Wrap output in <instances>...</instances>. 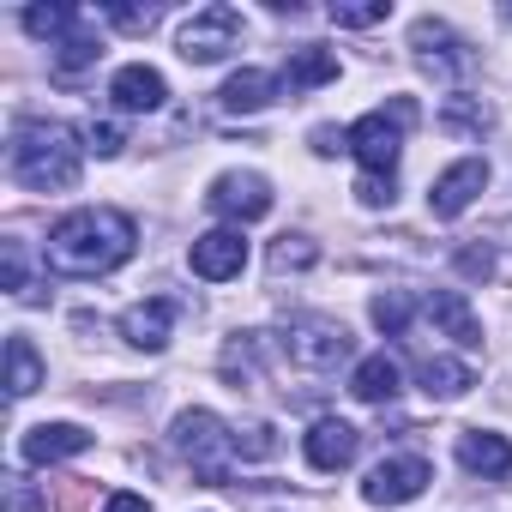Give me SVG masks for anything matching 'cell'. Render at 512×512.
I'll list each match as a JSON object with an SVG mask.
<instances>
[{
  "instance_id": "30",
  "label": "cell",
  "mask_w": 512,
  "mask_h": 512,
  "mask_svg": "<svg viewBox=\"0 0 512 512\" xmlns=\"http://www.w3.org/2000/svg\"><path fill=\"white\" fill-rule=\"evenodd\" d=\"M392 187H398V181H392V175H362V181H356V199H362V205H374V211H380V205H392V199H398V193H392Z\"/></svg>"
},
{
  "instance_id": "27",
  "label": "cell",
  "mask_w": 512,
  "mask_h": 512,
  "mask_svg": "<svg viewBox=\"0 0 512 512\" xmlns=\"http://www.w3.org/2000/svg\"><path fill=\"white\" fill-rule=\"evenodd\" d=\"M392 13V0H356V7H332V25H344V31H368V25H380Z\"/></svg>"
},
{
  "instance_id": "21",
  "label": "cell",
  "mask_w": 512,
  "mask_h": 512,
  "mask_svg": "<svg viewBox=\"0 0 512 512\" xmlns=\"http://www.w3.org/2000/svg\"><path fill=\"white\" fill-rule=\"evenodd\" d=\"M43 386V356L31 338H7V392L13 398H31Z\"/></svg>"
},
{
  "instance_id": "20",
  "label": "cell",
  "mask_w": 512,
  "mask_h": 512,
  "mask_svg": "<svg viewBox=\"0 0 512 512\" xmlns=\"http://www.w3.org/2000/svg\"><path fill=\"white\" fill-rule=\"evenodd\" d=\"M350 392L362 398V404H386V398H398V362L380 350V356H362L356 362V374H350Z\"/></svg>"
},
{
  "instance_id": "26",
  "label": "cell",
  "mask_w": 512,
  "mask_h": 512,
  "mask_svg": "<svg viewBox=\"0 0 512 512\" xmlns=\"http://www.w3.org/2000/svg\"><path fill=\"white\" fill-rule=\"evenodd\" d=\"M368 314H374V326H380L386 338H398V332L410 326V296H404V290H386V296L368 302Z\"/></svg>"
},
{
  "instance_id": "2",
  "label": "cell",
  "mask_w": 512,
  "mask_h": 512,
  "mask_svg": "<svg viewBox=\"0 0 512 512\" xmlns=\"http://www.w3.org/2000/svg\"><path fill=\"white\" fill-rule=\"evenodd\" d=\"M79 151L85 145H73V133L61 121H19L13 145H7V169L31 193H67V187H79Z\"/></svg>"
},
{
  "instance_id": "10",
  "label": "cell",
  "mask_w": 512,
  "mask_h": 512,
  "mask_svg": "<svg viewBox=\"0 0 512 512\" xmlns=\"http://www.w3.org/2000/svg\"><path fill=\"white\" fill-rule=\"evenodd\" d=\"M488 187V163L482 157H458L446 175H434V187H428V211L434 217H458V211H470V199Z\"/></svg>"
},
{
  "instance_id": "15",
  "label": "cell",
  "mask_w": 512,
  "mask_h": 512,
  "mask_svg": "<svg viewBox=\"0 0 512 512\" xmlns=\"http://www.w3.org/2000/svg\"><path fill=\"white\" fill-rule=\"evenodd\" d=\"M356 446H362V434L350 428V422H338V416H326V422H314L308 428V464L314 470H344L350 458H356Z\"/></svg>"
},
{
  "instance_id": "33",
  "label": "cell",
  "mask_w": 512,
  "mask_h": 512,
  "mask_svg": "<svg viewBox=\"0 0 512 512\" xmlns=\"http://www.w3.org/2000/svg\"><path fill=\"white\" fill-rule=\"evenodd\" d=\"M7 290H13V296H31V290H25V247H19V241H7Z\"/></svg>"
},
{
  "instance_id": "32",
  "label": "cell",
  "mask_w": 512,
  "mask_h": 512,
  "mask_svg": "<svg viewBox=\"0 0 512 512\" xmlns=\"http://www.w3.org/2000/svg\"><path fill=\"white\" fill-rule=\"evenodd\" d=\"M458 272H464V278H488V272H494V253H488V247H464V253H458Z\"/></svg>"
},
{
  "instance_id": "3",
  "label": "cell",
  "mask_w": 512,
  "mask_h": 512,
  "mask_svg": "<svg viewBox=\"0 0 512 512\" xmlns=\"http://www.w3.org/2000/svg\"><path fill=\"white\" fill-rule=\"evenodd\" d=\"M410 121H416V103H410V97H392L386 109H368L356 127H344L350 157L362 163V175H392V169H398V151H404Z\"/></svg>"
},
{
  "instance_id": "25",
  "label": "cell",
  "mask_w": 512,
  "mask_h": 512,
  "mask_svg": "<svg viewBox=\"0 0 512 512\" xmlns=\"http://www.w3.org/2000/svg\"><path fill=\"white\" fill-rule=\"evenodd\" d=\"M314 260H320V247H314L308 235H284V241L272 247V272H278V278H284V272H308Z\"/></svg>"
},
{
  "instance_id": "24",
  "label": "cell",
  "mask_w": 512,
  "mask_h": 512,
  "mask_svg": "<svg viewBox=\"0 0 512 512\" xmlns=\"http://www.w3.org/2000/svg\"><path fill=\"white\" fill-rule=\"evenodd\" d=\"M97 55H103V43H97L91 31H73L67 43H55V73H61V79H73V73L97 67Z\"/></svg>"
},
{
  "instance_id": "14",
  "label": "cell",
  "mask_w": 512,
  "mask_h": 512,
  "mask_svg": "<svg viewBox=\"0 0 512 512\" xmlns=\"http://www.w3.org/2000/svg\"><path fill=\"white\" fill-rule=\"evenodd\" d=\"M91 446V434L79 428V422H43V428H31L25 434V464H61V458H79Z\"/></svg>"
},
{
  "instance_id": "1",
  "label": "cell",
  "mask_w": 512,
  "mask_h": 512,
  "mask_svg": "<svg viewBox=\"0 0 512 512\" xmlns=\"http://www.w3.org/2000/svg\"><path fill=\"white\" fill-rule=\"evenodd\" d=\"M133 241H139V229H133L127 211H115V205H79V211H67L49 229L43 253H49V266L61 278H109L115 266L133 260Z\"/></svg>"
},
{
  "instance_id": "35",
  "label": "cell",
  "mask_w": 512,
  "mask_h": 512,
  "mask_svg": "<svg viewBox=\"0 0 512 512\" xmlns=\"http://www.w3.org/2000/svg\"><path fill=\"white\" fill-rule=\"evenodd\" d=\"M314 151H326V157H332V151H350V139H344L338 127H314Z\"/></svg>"
},
{
  "instance_id": "19",
  "label": "cell",
  "mask_w": 512,
  "mask_h": 512,
  "mask_svg": "<svg viewBox=\"0 0 512 512\" xmlns=\"http://www.w3.org/2000/svg\"><path fill=\"white\" fill-rule=\"evenodd\" d=\"M272 91H278V79L272 73H260V67H241L223 91H217V103L229 109V115H260L266 103H272Z\"/></svg>"
},
{
  "instance_id": "34",
  "label": "cell",
  "mask_w": 512,
  "mask_h": 512,
  "mask_svg": "<svg viewBox=\"0 0 512 512\" xmlns=\"http://www.w3.org/2000/svg\"><path fill=\"white\" fill-rule=\"evenodd\" d=\"M103 512H151V500H145V494H127V488H121V494H109V500H103Z\"/></svg>"
},
{
  "instance_id": "18",
  "label": "cell",
  "mask_w": 512,
  "mask_h": 512,
  "mask_svg": "<svg viewBox=\"0 0 512 512\" xmlns=\"http://www.w3.org/2000/svg\"><path fill=\"white\" fill-rule=\"evenodd\" d=\"M428 320L452 338V344H464V350H482V320L470 314V302L458 296V290H434L428 296Z\"/></svg>"
},
{
  "instance_id": "17",
  "label": "cell",
  "mask_w": 512,
  "mask_h": 512,
  "mask_svg": "<svg viewBox=\"0 0 512 512\" xmlns=\"http://www.w3.org/2000/svg\"><path fill=\"white\" fill-rule=\"evenodd\" d=\"M338 79V55L332 49H320V43H302V49H290V61H284V97H296V91H320V85H332Z\"/></svg>"
},
{
  "instance_id": "8",
  "label": "cell",
  "mask_w": 512,
  "mask_h": 512,
  "mask_svg": "<svg viewBox=\"0 0 512 512\" xmlns=\"http://www.w3.org/2000/svg\"><path fill=\"white\" fill-rule=\"evenodd\" d=\"M187 266H193V278H205V284L241 278V266H247V241H241V229H205V235L187 247Z\"/></svg>"
},
{
  "instance_id": "31",
  "label": "cell",
  "mask_w": 512,
  "mask_h": 512,
  "mask_svg": "<svg viewBox=\"0 0 512 512\" xmlns=\"http://www.w3.org/2000/svg\"><path fill=\"white\" fill-rule=\"evenodd\" d=\"M7 512H43V500L31 494L25 476H7Z\"/></svg>"
},
{
  "instance_id": "28",
  "label": "cell",
  "mask_w": 512,
  "mask_h": 512,
  "mask_svg": "<svg viewBox=\"0 0 512 512\" xmlns=\"http://www.w3.org/2000/svg\"><path fill=\"white\" fill-rule=\"evenodd\" d=\"M79 139H85V151H91V157H121V145H127V139H121V127H109V121H91Z\"/></svg>"
},
{
  "instance_id": "22",
  "label": "cell",
  "mask_w": 512,
  "mask_h": 512,
  "mask_svg": "<svg viewBox=\"0 0 512 512\" xmlns=\"http://www.w3.org/2000/svg\"><path fill=\"white\" fill-rule=\"evenodd\" d=\"M470 386H476V374L464 362H452V356H428L422 362V392L428 398H464Z\"/></svg>"
},
{
  "instance_id": "29",
  "label": "cell",
  "mask_w": 512,
  "mask_h": 512,
  "mask_svg": "<svg viewBox=\"0 0 512 512\" xmlns=\"http://www.w3.org/2000/svg\"><path fill=\"white\" fill-rule=\"evenodd\" d=\"M163 19V7H109V25L115 31H151Z\"/></svg>"
},
{
  "instance_id": "9",
  "label": "cell",
  "mask_w": 512,
  "mask_h": 512,
  "mask_svg": "<svg viewBox=\"0 0 512 512\" xmlns=\"http://www.w3.org/2000/svg\"><path fill=\"white\" fill-rule=\"evenodd\" d=\"M205 205L217 217H229V223H253V217L272 211V187H266V175H217Z\"/></svg>"
},
{
  "instance_id": "7",
  "label": "cell",
  "mask_w": 512,
  "mask_h": 512,
  "mask_svg": "<svg viewBox=\"0 0 512 512\" xmlns=\"http://www.w3.org/2000/svg\"><path fill=\"white\" fill-rule=\"evenodd\" d=\"M428 482H434L428 458H416V452H398V458H380V464L368 470V482H362V500H368V506H410V500H416Z\"/></svg>"
},
{
  "instance_id": "23",
  "label": "cell",
  "mask_w": 512,
  "mask_h": 512,
  "mask_svg": "<svg viewBox=\"0 0 512 512\" xmlns=\"http://www.w3.org/2000/svg\"><path fill=\"white\" fill-rule=\"evenodd\" d=\"M25 31L55 49V43H67L79 31V7H25Z\"/></svg>"
},
{
  "instance_id": "16",
  "label": "cell",
  "mask_w": 512,
  "mask_h": 512,
  "mask_svg": "<svg viewBox=\"0 0 512 512\" xmlns=\"http://www.w3.org/2000/svg\"><path fill=\"white\" fill-rule=\"evenodd\" d=\"M410 49H416V61H422L428 73H440V79H452V73L464 67V49H458V37H452L440 19H416Z\"/></svg>"
},
{
  "instance_id": "12",
  "label": "cell",
  "mask_w": 512,
  "mask_h": 512,
  "mask_svg": "<svg viewBox=\"0 0 512 512\" xmlns=\"http://www.w3.org/2000/svg\"><path fill=\"white\" fill-rule=\"evenodd\" d=\"M458 464L470 470V476H512V440L506 434H494V428H464L458 434Z\"/></svg>"
},
{
  "instance_id": "13",
  "label": "cell",
  "mask_w": 512,
  "mask_h": 512,
  "mask_svg": "<svg viewBox=\"0 0 512 512\" xmlns=\"http://www.w3.org/2000/svg\"><path fill=\"white\" fill-rule=\"evenodd\" d=\"M169 326H175V302L169 296H151V302H133L121 314V338L133 350H163L169 344Z\"/></svg>"
},
{
  "instance_id": "5",
  "label": "cell",
  "mask_w": 512,
  "mask_h": 512,
  "mask_svg": "<svg viewBox=\"0 0 512 512\" xmlns=\"http://www.w3.org/2000/svg\"><path fill=\"white\" fill-rule=\"evenodd\" d=\"M241 43V13L235 7H205L181 25V61L187 67H217Z\"/></svg>"
},
{
  "instance_id": "6",
  "label": "cell",
  "mask_w": 512,
  "mask_h": 512,
  "mask_svg": "<svg viewBox=\"0 0 512 512\" xmlns=\"http://www.w3.org/2000/svg\"><path fill=\"white\" fill-rule=\"evenodd\" d=\"M284 350H290L296 368L332 374L338 362H350V332H344L338 320H296V326L284 332Z\"/></svg>"
},
{
  "instance_id": "11",
  "label": "cell",
  "mask_w": 512,
  "mask_h": 512,
  "mask_svg": "<svg viewBox=\"0 0 512 512\" xmlns=\"http://www.w3.org/2000/svg\"><path fill=\"white\" fill-rule=\"evenodd\" d=\"M109 97H115V109H127V115H151V109H163L169 85H163V73H157V67L133 61V67H121V73L109 79Z\"/></svg>"
},
{
  "instance_id": "4",
  "label": "cell",
  "mask_w": 512,
  "mask_h": 512,
  "mask_svg": "<svg viewBox=\"0 0 512 512\" xmlns=\"http://www.w3.org/2000/svg\"><path fill=\"white\" fill-rule=\"evenodd\" d=\"M175 452L193 464V476H205V482H223L229 476V464L241 458L235 452V428L223 422V416H211V410H181L175 416Z\"/></svg>"
}]
</instances>
